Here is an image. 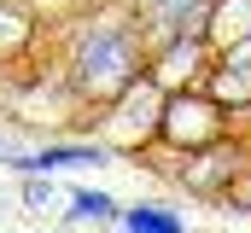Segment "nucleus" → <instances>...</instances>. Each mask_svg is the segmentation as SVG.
Listing matches in <instances>:
<instances>
[{"label": "nucleus", "instance_id": "f257e3e1", "mask_svg": "<svg viewBox=\"0 0 251 233\" xmlns=\"http://www.w3.org/2000/svg\"><path fill=\"white\" fill-rule=\"evenodd\" d=\"M64 163H100V158H94V152H76V146H70V152H41V158H29L24 169H64Z\"/></svg>", "mask_w": 251, "mask_h": 233}, {"label": "nucleus", "instance_id": "f03ea898", "mask_svg": "<svg viewBox=\"0 0 251 233\" xmlns=\"http://www.w3.org/2000/svg\"><path fill=\"white\" fill-rule=\"evenodd\" d=\"M134 233H181V222H170L158 210H134Z\"/></svg>", "mask_w": 251, "mask_h": 233}, {"label": "nucleus", "instance_id": "7ed1b4c3", "mask_svg": "<svg viewBox=\"0 0 251 233\" xmlns=\"http://www.w3.org/2000/svg\"><path fill=\"white\" fill-rule=\"evenodd\" d=\"M76 216H94V222H100V216H111V198H100V192H82V198H76Z\"/></svg>", "mask_w": 251, "mask_h": 233}]
</instances>
